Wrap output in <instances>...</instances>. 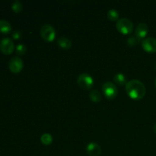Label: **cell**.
I'll return each mask as SVG.
<instances>
[{"label":"cell","mask_w":156,"mask_h":156,"mask_svg":"<svg viewBox=\"0 0 156 156\" xmlns=\"http://www.w3.org/2000/svg\"><path fill=\"white\" fill-rule=\"evenodd\" d=\"M57 44L64 50H69L72 47V41L66 37H61L57 40Z\"/></svg>","instance_id":"obj_11"},{"label":"cell","mask_w":156,"mask_h":156,"mask_svg":"<svg viewBox=\"0 0 156 156\" xmlns=\"http://www.w3.org/2000/svg\"><path fill=\"white\" fill-rule=\"evenodd\" d=\"M24 63L22 59L18 56H14L10 59L9 62V68L10 71L14 74H18L22 70Z\"/></svg>","instance_id":"obj_7"},{"label":"cell","mask_w":156,"mask_h":156,"mask_svg":"<svg viewBox=\"0 0 156 156\" xmlns=\"http://www.w3.org/2000/svg\"><path fill=\"white\" fill-rule=\"evenodd\" d=\"M12 30V25L6 20H0V32L2 34H9Z\"/></svg>","instance_id":"obj_12"},{"label":"cell","mask_w":156,"mask_h":156,"mask_svg":"<svg viewBox=\"0 0 156 156\" xmlns=\"http://www.w3.org/2000/svg\"><path fill=\"white\" fill-rule=\"evenodd\" d=\"M114 80L118 85H126L127 83L126 77L123 74V73H117L114 76Z\"/></svg>","instance_id":"obj_13"},{"label":"cell","mask_w":156,"mask_h":156,"mask_svg":"<svg viewBox=\"0 0 156 156\" xmlns=\"http://www.w3.org/2000/svg\"><path fill=\"white\" fill-rule=\"evenodd\" d=\"M102 91H103L104 95L108 99H114L117 95V88L111 82H107L102 85Z\"/></svg>","instance_id":"obj_5"},{"label":"cell","mask_w":156,"mask_h":156,"mask_svg":"<svg viewBox=\"0 0 156 156\" xmlns=\"http://www.w3.org/2000/svg\"><path fill=\"white\" fill-rule=\"evenodd\" d=\"M15 50H16L17 54L19 55V56H23V55L25 54L26 51H27V47H26L24 44H20L16 46Z\"/></svg>","instance_id":"obj_19"},{"label":"cell","mask_w":156,"mask_h":156,"mask_svg":"<svg viewBox=\"0 0 156 156\" xmlns=\"http://www.w3.org/2000/svg\"><path fill=\"white\" fill-rule=\"evenodd\" d=\"M155 88H156V79H155Z\"/></svg>","instance_id":"obj_22"},{"label":"cell","mask_w":156,"mask_h":156,"mask_svg":"<svg viewBox=\"0 0 156 156\" xmlns=\"http://www.w3.org/2000/svg\"><path fill=\"white\" fill-rule=\"evenodd\" d=\"M41 140L43 144L45 146H48V145L51 144L53 142V136L50 133H44L41 136Z\"/></svg>","instance_id":"obj_16"},{"label":"cell","mask_w":156,"mask_h":156,"mask_svg":"<svg viewBox=\"0 0 156 156\" xmlns=\"http://www.w3.org/2000/svg\"><path fill=\"white\" fill-rule=\"evenodd\" d=\"M77 83L82 89L89 90L94 85V79L88 73H82L78 77Z\"/></svg>","instance_id":"obj_3"},{"label":"cell","mask_w":156,"mask_h":156,"mask_svg":"<svg viewBox=\"0 0 156 156\" xmlns=\"http://www.w3.org/2000/svg\"><path fill=\"white\" fill-rule=\"evenodd\" d=\"M116 27L120 33L123 34H129L133 30V24L128 18H120L117 21Z\"/></svg>","instance_id":"obj_2"},{"label":"cell","mask_w":156,"mask_h":156,"mask_svg":"<svg viewBox=\"0 0 156 156\" xmlns=\"http://www.w3.org/2000/svg\"><path fill=\"white\" fill-rule=\"evenodd\" d=\"M155 67H156V65H155Z\"/></svg>","instance_id":"obj_23"},{"label":"cell","mask_w":156,"mask_h":156,"mask_svg":"<svg viewBox=\"0 0 156 156\" xmlns=\"http://www.w3.org/2000/svg\"><path fill=\"white\" fill-rule=\"evenodd\" d=\"M148 32H149V27L147 24L146 23H140L136 27L135 35L142 40L147 36Z\"/></svg>","instance_id":"obj_9"},{"label":"cell","mask_w":156,"mask_h":156,"mask_svg":"<svg viewBox=\"0 0 156 156\" xmlns=\"http://www.w3.org/2000/svg\"><path fill=\"white\" fill-rule=\"evenodd\" d=\"M21 37V33L20 30H15V31H13V33H12V38L15 40H18L20 39Z\"/></svg>","instance_id":"obj_20"},{"label":"cell","mask_w":156,"mask_h":156,"mask_svg":"<svg viewBox=\"0 0 156 156\" xmlns=\"http://www.w3.org/2000/svg\"><path fill=\"white\" fill-rule=\"evenodd\" d=\"M153 129H154V131H155V133H156V123L155 125H154V127H153Z\"/></svg>","instance_id":"obj_21"},{"label":"cell","mask_w":156,"mask_h":156,"mask_svg":"<svg viewBox=\"0 0 156 156\" xmlns=\"http://www.w3.org/2000/svg\"><path fill=\"white\" fill-rule=\"evenodd\" d=\"M89 98L91 101L94 103H99L101 101V94L97 90H93L89 93Z\"/></svg>","instance_id":"obj_14"},{"label":"cell","mask_w":156,"mask_h":156,"mask_svg":"<svg viewBox=\"0 0 156 156\" xmlns=\"http://www.w3.org/2000/svg\"><path fill=\"white\" fill-rule=\"evenodd\" d=\"M12 9L13 10V12H15V13H19V12H21L22 11L23 5L21 2L16 0V1H15L12 3Z\"/></svg>","instance_id":"obj_18"},{"label":"cell","mask_w":156,"mask_h":156,"mask_svg":"<svg viewBox=\"0 0 156 156\" xmlns=\"http://www.w3.org/2000/svg\"><path fill=\"white\" fill-rule=\"evenodd\" d=\"M140 41H141V39H140L136 35H133V36H131L128 38L127 41H126V43H127V44L129 47H133V46H136V44H138Z\"/></svg>","instance_id":"obj_17"},{"label":"cell","mask_w":156,"mask_h":156,"mask_svg":"<svg viewBox=\"0 0 156 156\" xmlns=\"http://www.w3.org/2000/svg\"><path fill=\"white\" fill-rule=\"evenodd\" d=\"M15 50V45L12 39L9 37H4L0 41V51L5 55H9L13 53Z\"/></svg>","instance_id":"obj_6"},{"label":"cell","mask_w":156,"mask_h":156,"mask_svg":"<svg viewBox=\"0 0 156 156\" xmlns=\"http://www.w3.org/2000/svg\"><path fill=\"white\" fill-rule=\"evenodd\" d=\"M126 91L130 98L133 100H140L146 95V89L141 81L133 79L126 83Z\"/></svg>","instance_id":"obj_1"},{"label":"cell","mask_w":156,"mask_h":156,"mask_svg":"<svg viewBox=\"0 0 156 156\" xmlns=\"http://www.w3.org/2000/svg\"><path fill=\"white\" fill-rule=\"evenodd\" d=\"M142 47L143 50L149 53L156 52V38L147 37L142 41Z\"/></svg>","instance_id":"obj_8"},{"label":"cell","mask_w":156,"mask_h":156,"mask_svg":"<svg viewBox=\"0 0 156 156\" xmlns=\"http://www.w3.org/2000/svg\"><path fill=\"white\" fill-rule=\"evenodd\" d=\"M108 18L112 21H118L120 19V15L116 9H110L108 12Z\"/></svg>","instance_id":"obj_15"},{"label":"cell","mask_w":156,"mask_h":156,"mask_svg":"<svg viewBox=\"0 0 156 156\" xmlns=\"http://www.w3.org/2000/svg\"><path fill=\"white\" fill-rule=\"evenodd\" d=\"M41 36L47 42H52L56 37V30L50 24H44L41 29Z\"/></svg>","instance_id":"obj_4"},{"label":"cell","mask_w":156,"mask_h":156,"mask_svg":"<svg viewBox=\"0 0 156 156\" xmlns=\"http://www.w3.org/2000/svg\"><path fill=\"white\" fill-rule=\"evenodd\" d=\"M86 151L90 156H99L101 153L100 146L96 143H88L86 147Z\"/></svg>","instance_id":"obj_10"}]
</instances>
